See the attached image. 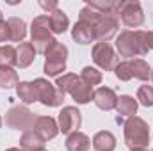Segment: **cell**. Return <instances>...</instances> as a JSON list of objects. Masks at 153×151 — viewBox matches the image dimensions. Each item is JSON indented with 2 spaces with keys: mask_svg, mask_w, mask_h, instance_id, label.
I'll return each mask as SVG.
<instances>
[{
  "mask_svg": "<svg viewBox=\"0 0 153 151\" xmlns=\"http://www.w3.org/2000/svg\"><path fill=\"white\" fill-rule=\"evenodd\" d=\"M16 91H18L20 100H23L25 103L38 101V91H36L34 82H20L18 87H16Z\"/></svg>",
  "mask_w": 153,
  "mask_h": 151,
  "instance_id": "20",
  "label": "cell"
},
{
  "mask_svg": "<svg viewBox=\"0 0 153 151\" xmlns=\"http://www.w3.org/2000/svg\"><path fill=\"white\" fill-rule=\"evenodd\" d=\"M32 46H36V52H46L53 43L55 39L52 38V29H50V20H48V14H43L38 16L34 21H32Z\"/></svg>",
  "mask_w": 153,
  "mask_h": 151,
  "instance_id": "5",
  "label": "cell"
},
{
  "mask_svg": "<svg viewBox=\"0 0 153 151\" xmlns=\"http://www.w3.org/2000/svg\"><path fill=\"white\" fill-rule=\"evenodd\" d=\"M7 151H25V150H20V148H11V150H7Z\"/></svg>",
  "mask_w": 153,
  "mask_h": 151,
  "instance_id": "32",
  "label": "cell"
},
{
  "mask_svg": "<svg viewBox=\"0 0 153 151\" xmlns=\"http://www.w3.org/2000/svg\"><path fill=\"white\" fill-rule=\"evenodd\" d=\"M125 141L130 150H144L150 142V132L144 119L132 115L125 124Z\"/></svg>",
  "mask_w": 153,
  "mask_h": 151,
  "instance_id": "3",
  "label": "cell"
},
{
  "mask_svg": "<svg viewBox=\"0 0 153 151\" xmlns=\"http://www.w3.org/2000/svg\"><path fill=\"white\" fill-rule=\"evenodd\" d=\"M116 109H117V114L132 117L134 114L137 112V100H134L132 96H121V98H117Z\"/></svg>",
  "mask_w": 153,
  "mask_h": 151,
  "instance_id": "22",
  "label": "cell"
},
{
  "mask_svg": "<svg viewBox=\"0 0 153 151\" xmlns=\"http://www.w3.org/2000/svg\"><path fill=\"white\" fill-rule=\"evenodd\" d=\"M0 20H2V13H0Z\"/></svg>",
  "mask_w": 153,
  "mask_h": 151,
  "instance_id": "35",
  "label": "cell"
},
{
  "mask_svg": "<svg viewBox=\"0 0 153 151\" xmlns=\"http://www.w3.org/2000/svg\"><path fill=\"white\" fill-rule=\"evenodd\" d=\"M78 20L91 23V27L94 29V38L100 43H107L109 39H112L117 32V27H119L116 13H100L89 5H85L80 11Z\"/></svg>",
  "mask_w": 153,
  "mask_h": 151,
  "instance_id": "1",
  "label": "cell"
},
{
  "mask_svg": "<svg viewBox=\"0 0 153 151\" xmlns=\"http://www.w3.org/2000/svg\"><path fill=\"white\" fill-rule=\"evenodd\" d=\"M93 100H94V103H96L102 110H112V109H116V105H117V96H116L114 91L109 89V87H100V89H96Z\"/></svg>",
  "mask_w": 153,
  "mask_h": 151,
  "instance_id": "13",
  "label": "cell"
},
{
  "mask_svg": "<svg viewBox=\"0 0 153 151\" xmlns=\"http://www.w3.org/2000/svg\"><path fill=\"white\" fill-rule=\"evenodd\" d=\"M7 25H9V32H11V41H22L27 36V27H25L23 20H20V18H9Z\"/></svg>",
  "mask_w": 153,
  "mask_h": 151,
  "instance_id": "21",
  "label": "cell"
},
{
  "mask_svg": "<svg viewBox=\"0 0 153 151\" xmlns=\"http://www.w3.org/2000/svg\"><path fill=\"white\" fill-rule=\"evenodd\" d=\"M34 57H36V48L32 46V43H20V46L16 48V66L27 68L32 64Z\"/></svg>",
  "mask_w": 153,
  "mask_h": 151,
  "instance_id": "16",
  "label": "cell"
},
{
  "mask_svg": "<svg viewBox=\"0 0 153 151\" xmlns=\"http://www.w3.org/2000/svg\"><path fill=\"white\" fill-rule=\"evenodd\" d=\"M117 14L126 27H141L144 23V14L139 2H119Z\"/></svg>",
  "mask_w": 153,
  "mask_h": 151,
  "instance_id": "9",
  "label": "cell"
},
{
  "mask_svg": "<svg viewBox=\"0 0 153 151\" xmlns=\"http://www.w3.org/2000/svg\"><path fill=\"white\" fill-rule=\"evenodd\" d=\"M89 146H91V141L85 133L75 132V133L68 135V141H66V150L68 151H87Z\"/></svg>",
  "mask_w": 153,
  "mask_h": 151,
  "instance_id": "18",
  "label": "cell"
},
{
  "mask_svg": "<svg viewBox=\"0 0 153 151\" xmlns=\"http://www.w3.org/2000/svg\"><path fill=\"white\" fill-rule=\"evenodd\" d=\"M71 36H73V39H75L76 43H80V44H87V43H91V41L96 39L94 38V29L91 27V23L82 21V20H78V23H75Z\"/></svg>",
  "mask_w": 153,
  "mask_h": 151,
  "instance_id": "15",
  "label": "cell"
},
{
  "mask_svg": "<svg viewBox=\"0 0 153 151\" xmlns=\"http://www.w3.org/2000/svg\"><path fill=\"white\" fill-rule=\"evenodd\" d=\"M93 146L96 151H112L116 148V137L111 132H98L93 139Z\"/></svg>",
  "mask_w": 153,
  "mask_h": 151,
  "instance_id": "19",
  "label": "cell"
},
{
  "mask_svg": "<svg viewBox=\"0 0 153 151\" xmlns=\"http://www.w3.org/2000/svg\"><path fill=\"white\" fill-rule=\"evenodd\" d=\"M93 61L105 71L116 68V53L109 43H96L93 46Z\"/></svg>",
  "mask_w": 153,
  "mask_h": 151,
  "instance_id": "10",
  "label": "cell"
},
{
  "mask_svg": "<svg viewBox=\"0 0 153 151\" xmlns=\"http://www.w3.org/2000/svg\"><path fill=\"white\" fill-rule=\"evenodd\" d=\"M48 20H50V29H52L53 34H62V32H66V29H68V25H70L68 16H66L59 7H57L55 11L48 13Z\"/></svg>",
  "mask_w": 153,
  "mask_h": 151,
  "instance_id": "17",
  "label": "cell"
},
{
  "mask_svg": "<svg viewBox=\"0 0 153 151\" xmlns=\"http://www.w3.org/2000/svg\"><path fill=\"white\" fill-rule=\"evenodd\" d=\"M16 64V50L9 44L0 46V68H11Z\"/></svg>",
  "mask_w": 153,
  "mask_h": 151,
  "instance_id": "25",
  "label": "cell"
},
{
  "mask_svg": "<svg viewBox=\"0 0 153 151\" xmlns=\"http://www.w3.org/2000/svg\"><path fill=\"white\" fill-rule=\"evenodd\" d=\"M137 100L144 107H153V87L152 85H143L137 91Z\"/></svg>",
  "mask_w": 153,
  "mask_h": 151,
  "instance_id": "26",
  "label": "cell"
},
{
  "mask_svg": "<svg viewBox=\"0 0 153 151\" xmlns=\"http://www.w3.org/2000/svg\"><path fill=\"white\" fill-rule=\"evenodd\" d=\"M117 50L123 57H139L148 53V46L143 36V30H125L117 38Z\"/></svg>",
  "mask_w": 153,
  "mask_h": 151,
  "instance_id": "4",
  "label": "cell"
},
{
  "mask_svg": "<svg viewBox=\"0 0 153 151\" xmlns=\"http://www.w3.org/2000/svg\"><path fill=\"white\" fill-rule=\"evenodd\" d=\"M5 123H7V126H11V128H14V130H29L30 126H34V123H36V117H34V114L30 112L27 107H13L7 115H5Z\"/></svg>",
  "mask_w": 153,
  "mask_h": 151,
  "instance_id": "8",
  "label": "cell"
},
{
  "mask_svg": "<svg viewBox=\"0 0 153 151\" xmlns=\"http://www.w3.org/2000/svg\"><path fill=\"white\" fill-rule=\"evenodd\" d=\"M150 76H152V80H153V71H152V75H150Z\"/></svg>",
  "mask_w": 153,
  "mask_h": 151,
  "instance_id": "34",
  "label": "cell"
},
{
  "mask_svg": "<svg viewBox=\"0 0 153 151\" xmlns=\"http://www.w3.org/2000/svg\"><path fill=\"white\" fill-rule=\"evenodd\" d=\"M34 130L38 132L39 135L48 141V139H53L57 133H59V126L55 123L53 117H48V115H41L36 117V123H34Z\"/></svg>",
  "mask_w": 153,
  "mask_h": 151,
  "instance_id": "12",
  "label": "cell"
},
{
  "mask_svg": "<svg viewBox=\"0 0 153 151\" xmlns=\"http://www.w3.org/2000/svg\"><path fill=\"white\" fill-rule=\"evenodd\" d=\"M132 151H146V150H132Z\"/></svg>",
  "mask_w": 153,
  "mask_h": 151,
  "instance_id": "33",
  "label": "cell"
},
{
  "mask_svg": "<svg viewBox=\"0 0 153 151\" xmlns=\"http://www.w3.org/2000/svg\"><path fill=\"white\" fill-rule=\"evenodd\" d=\"M18 75L13 68H0V87L11 89V87H18Z\"/></svg>",
  "mask_w": 153,
  "mask_h": 151,
  "instance_id": "24",
  "label": "cell"
},
{
  "mask_svg": "<svg viewBox=\"0 0 153 151\" xmlns=\"http://www.w3.org/2000/svg\"><path fill=\"white\" fill-rule=\"evenodd\" d=\"M20 144H22V150L25 151H45V139L36 130H27L22 135Z\"/></svg>",
  "mask_w": 153,
  "mask_h": 151,
  "instance_id": "14",
  "label": "cell"
},
{
  "mask_svg": "<svg viewBox=\"0 0 153 151\" xmlns=\"http://www.w3.org/2000/svg\"><path fill=\"white\" fill-rule=\"evenodd\" d=\"M114 73L116 76L119 78V80H130V78H134L132 75V68H130V62H119V64H116L114 68Z\"/></svg>",
  "mask_w": 153,
  "mask_h": 151,
  "instance_id": "28",
  "label": "cell"
},
{
  "mask_svg": "<svg viewBox=\"0 0 153 151\" xmlns=\"http://www.w3.org/2000/svg\"><path fill=\"white\" fill-rule=\"evenodd\" d=\"M82 78H84L89 85H98V84L102 82V73H100L98 70L91 68V66H85V68L82 70Z\"/></svg>",
  "mask_w": 153,
  "mask_h": 151,
  "instance_id": "27",
  "label": "cell"
},
{
  "mask_svg": "<svg viewBox=\"0 0 153 151\" xmlns=\"http://www.w3.org/2000/svg\"><path fill=\"white\" fill-rule=\"evenodd\" d=\"M0 124H2V119H0Z\"/></svg>",
  "mask_w": 153,
  "mask_h": 151,
  "instance_id": "36",
  "label": "cell"
},
{
  "mask_svg": "<svg viewBox=\"0 0 153 151\" xmlns=\"http://www.w3.org/2000/svg\"><path fill=\"white\" fill-rule=\"evenodd\" d=\"M34 85H36V91H38V100L43 105H46V107H59L62 103L64 94L55 85H52L48 80L38 78V80H34Z\"/></svg>",
  "mask_w": 153,
  "mask_h": 151,
  "instance_id": "7",
  "label": "cell"
},
{
  "mask_svg": "<svg viewBox=\"0 0 153 151\" xmlns=\"http://www.w3.org/2000/svg\"><path fill=\"white\" fill-rule=\"evenodd\" d=\"M39 5H41L43 9H48V11H55V9H57V4H55V2H48V4H46V2H39Z\"/></svg>",
  "mask_w": 153,
  "mask_h": 151,
  "instance_id": "31",
  "label": "cell"
},
{
  "mask_svg": "<svg viewBox=\"0 0 153 151\" xmlns=\"http://www.w3.org/2000/svg\"><path fill=\"white\" fill-rule=\"evenodd\" d=\"M55 87H57L62 94L70 93L71 98L75 100L76 103H87V101L94 96L93 85H89L82 76H76V75H73V73L59 76L57 82H55Z\"/></svg>",
  "mask_w": 153,
  "mask_h": 151,
  "instance_id": "2",
  "label": "cell"
},
{
  "mask_svg": "<svg viewBox=\"0 0 153 151\" xmlns=\"http://www.w3.org/2000/svg\"><path fill=\"white\" fill-rule=\"evenodd\" d=\"M143 36H144V41H146L148 50H153V30H150V32H144V30H143Z\"/></svg>",
  "mask_w": 153,
  "mask_h": 151,
  "instance_id": "30",
  "label": "cell"
},
{
  "mask_svg": "<svg viewBox=\"0 0 153 151\" xmlns=\"http://www.w3.org/2000/svg\"><path fill=\"white\" fill-rule=\"evenodd\" d=\"M5 41H11V32H9V25H7V21L0 20V43H5Z\"/></svg>",
  "mask_w": 153,
  "mask_h": 151,
  "instance_id": "29",
  "label": "cell"
},
{
  "mask_svg": "<svg viewBox=\"0 0 153 151\" xmlns=\"http://www.w3.org/2000/svg\"><path fill=\"white\" fill-rule=\"evenodd\" d=\"M130 62V68H132V75L135 78H141V80H148L150 78V66L143 61V59H134V61H128Z\"/></svg>",
  "mask_w": 153,
  "mask_h": 151,
  "instance_id": "23",
  "label": "cell"
},
{
  "mask_svg": "<svg viewBox=\"0 0 153 151\" xmlns=\"http://www.w3.org/2000/svg\"><path fill=\"white\" fill-rule=\"evenodd\" d=\"M46 61H45V73L48 76H57L61 71L66 70V57H68V48L55 41L46 52Z\"/></svg>",
  "mask_w": 153,
  "mask_h": 151,
  "instance_id": "6",
  "label": "cell"
},
{
  "mask_svg": "<svg viewBox=\"0 0 153 151\" xmlns=\"http://www.w3.org/2000/svg\"><path fill=\"white\" fill-rule=\"evenodd\" d=\"M80 123H82V117L75 107H64L59 114V130L62 133H68V135L75 133Z\"/></svg>",
  "mask_w": 153,
  "mask_h": 151,
  "instance_id": "11",
  "label": "cell"
}]
</instances>
